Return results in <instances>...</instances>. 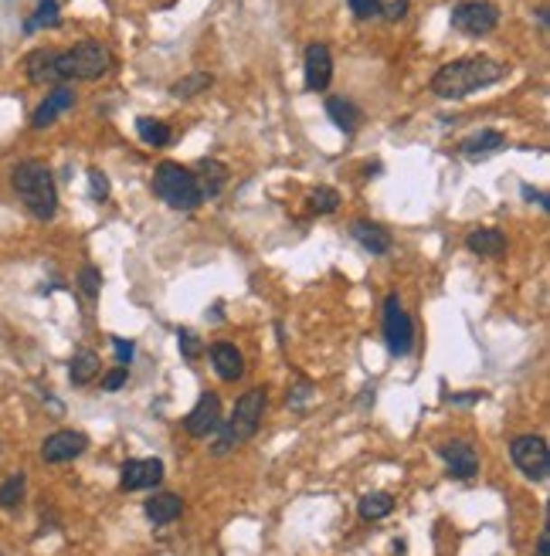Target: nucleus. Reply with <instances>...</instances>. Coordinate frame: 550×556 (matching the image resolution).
<instances>
[{
	"instance_id": "f257e3e1",
	"label": "nucleus",
	"mask_w": 550,
	"mask_h": 556,
	"mask_svg": "<svg viewBox=\"0 0 550 556\" xmlns=\"http://www.w3.org/2000/svg\"><path fill=\"white\" fill-rule=\"evenodd\" d=\"M507 75V65L496 61V58H459V61H449L432 75V92L438 98H466L472 92H480L486 85L499 82Z\"/></svg>"
},
{
	"instance_id": "f03ea898",
	"label": "nucleus",
	"mask_w": 550,
	"mask_h": 556,
	"mask_svg": "<svg viewBox=\"0 0 550 556\" xmlns=\"http://www.w3.org/2000/svg\"><path fill=\"white\" fill-rule=\"evenodd\" d=\"M11 183H14V194L24 200V208L38 218V221H51L58 210V194H55V177L51 170L38 163V160H28V163H17L14 173H11Z\"/></svg>"
},
{
	"instance_id": "7ed1b4c3",
	"label": "nucleus",
	"mask_w": 550,
	"mask_h": 556,
	"mask_svg": "<svg viewBox=\"0 0 550 556\" xmlns=\"http://www.w3.org/2000/svg\"><path fill=\"white\" fill-rule=\"evenodd\" d=\"M262 414H266V390L241 394L238 403H235V414L228 417V424L218 431V441L211 445L214 455H228L245 441H252L258 424H262Z\"/></svg>"
},
{
	"instance_id": "20e7f679",
	"label": "nucleus",
	"mask_w": 550,
	"mask_h": 556,
	"mask_svg": "<svg viewBox=\"0 0 550 556\" xmlns=\"http://www.w3.org/2000/svg\"><path fill=\"white\" fill-rule=\"evenodd\" d=\"M109 65H113V55L99 42H79L69 51H58L55 58L58 82H92V79H102Z\"/></svg>"
},
{
	"instance_id": "39448f33",
	"label": "nucleus",
	"mask_w": 550,
	"mask_h": 556,
	"mask_svg": "<svg viewBox=\"0 0 550 556\" xmlns=\"http://www.w3.org/2000/svg\"><path fill=\"white\" fill-rule=\"evenodd\" d=\"M154 194L173 210H194V208H200V200H204L194 170L181 167V163H160V167H156Z\"/></svg>"
},
{
	"instance_id": "423d86ee",
	"label": "nucleus",
	"mask_w": 550,
	"mask_h": 556,
	"mask_svg": "<svg viewBox=\"0 0 550 556\" xmlns=\"http://www.w3.org/2000/svg\"><path fill=\"white\" fill-rule=\"evenodd\" d=\"M509 459H513V465H517L530 482H544L550 475L547 441H544L540 434H520V438H513Z\"/></svg>"
},
{
	"instance_id": "0eeeda50",
	"label": "nucleus",
	"mask_w": 550,
	"mask_h": 556,
	"mask_svg": "<svg viewBox=\"0 0 550 556\" xmlns=\"http://www.w3.org/2000/svg\"><path fill=\"white\" fill-rule=\"evenodd\" d=\"M384 343L395 357H408L415 347V322L397 295H387V302H384Z\"/></svg>"
},
{
	"instance_id": "6e6552de",
	"label": "nucleus",
	"mask_w": 550,
	"mask_h": 556,
	"mask_svg": "<svg viewBox=\"0 0 550 556\" xmlns=\"http://www.w3.org/2000/svg\"><path fill=\"white\" fill-rule=\"evenodd\" d=\"M496 24H499V11L489 0H462L452 11V28L459 31V34H469V38H482Z\"/></svg>"
},
{
	"instance_id": "1a4fd4ad",
	"label": "nucleus",
	"mask_w": 550,
	"mask_h": 556,
	"mask_svg": "<svg viewBox=\"0 0 550 556\" xmlns=\"http://www.w3.org/2000/svg\"><path fill=\"white\" fill-rule=\"evenodd\" d=\"M438 455L445 461V472L452 478H459V482H469V478H476L480 475V455H476V448L462 441V438H452L445 445H438Z\"/></svg>"
},
{
	"instance_id": "9d476101",
	"label": "nucleus",
	"mask_w": 550,
	"mask_h": 556,
	"mask_svg": "<svg viewBox=\"0 0 550 556\" xmlns=\"http://www.w3.org/2000/svg\"><path fill=\"white\" fill-rule=\"evenodd\" d=\"M218 428H221V397L218 394H204L194 403V411L183 417V431L191 434V438H208Z\"/></svg>"
},
{
	"instance_id": "9b49d317",
	"label": "nucleus",
	"mask_w": 550,
	"mask_h": 556,
	"mask_svg": "<svg viewBox=\"0 0 550 556\" xmlns=\"http://www.w3.org/2000/svg\"><path fill=\"white\" fill-rule=\"evenodd\" d=\"M85 448H89V438L82 431H55L42 441V459L48 465H61V461L79 459Z\"/></svg>"
},
{
	"instance_id": "f8f14e48",
	"label": "nucleus",
	"mask_w": 550,
	"mask_h": 556,
	"mask_svg": "<svg viewBox=\"0 0 550 556\" xmlns=\"http://www.w3.org/2000/svg\"><path fill=\"white\" fill-rule=\"evenodd\" d=\"M163 482V465L156 459H129L119 472V486L126 492H140V488H154Z\"/></svg>"
},
{
	"instance_id": "ddd939ff",
	"label": "nucleus",
	"mask_w": 550,
	"mask_h": 556,
	"mask_svg": "<svg viewBox=\"0 0 550 556\" xmlns=\"http://www.w3.org/2000/svg\"><path fill=\"white\" fill-rule=\"evenodd\" d=\"M303 75H306V88H310V92H326V85L333 79V55H330L326 44H310V48H306Z\"/></svg>"
},
{
	"instance_id": "4468645a",
	"label": "nucleus",
	"mask_w": 550,
	"mask_h": 556,
	"mask_svg": "<svg viewBox=\"0 0 550 556\" xmlns=\"http://www.w3.org/2000/svg\"><path fill=\"white\" fill-rule=\"evenodd\" d=\"M208 357H211L214 374L221 376V380H228V384H235V380L245 376V357H241V349L235 343H214L208 349Z\"/></svg>"
},
{
	"instance_id": "2eb2a0df",
	"label": "nucleus",
	"mask_w": 550,
	"mask_h": 556,
	"mask_svg": "<svg viewBox=\"0 0 550 556\" xmlns=\"http://www.w3.org/2000/svg\"><path fill=\"white\" fill-rule=\"evenodd\" d=\"M71 106H75V92H71L69 85H55V88L48 92V98L34 109L31 125H34V129H44V125H51L58 116H61L65 109H71Z\"/></svg>"
},
{
	"instance_id": "dca6fc26",
	"label": "nucleus",
	"mask_w": 550,
	"mask_h": 556,
	"mask_svg": "<svg viewBox=\"0 0 550 556\" xmlns=\"http://www.w3.org/2000/svg\"><path fill=\"white\" fill-rule=\"evenodd\" d=\"M350 235H353V241H357V245H360L364 251H370V255H387V251H391V231H387V227H381V224L353 221L350 224Z\"/></svg>"
},
{
	"instance_id": "f3484780",
	"label": "nucleus",
	"mask_w": 550,
	"mask_h": 556,
	"mask_svg": "<svg viewBox=\"0 0 550 556\" xmlns=\"http://www.w3.org/2000/svg\"><path fill=\"white\" fill-rule=\"evenodd\" d=\"M143 513H146V519H150L154 526H170L173 519H181L183 502H181V496H173V492H160V496H150V499H146Z\"/></svg>"
},
{
	"instance_id": "a211bd4d",
	"label": "nucleus",
	"mask_w": 550,
	"mask_h": 556,
	"mask_svg": "<svg viewBox=\"0 0 550 556\" xmlns=\"http://www.w3.org/2000/svg\"><path fill=\"white\" fill-rule=\"evenodd\" d=\"M55 58H58V51H51V48H38V51H31L28 61H24L31 82L34 85H61L58 82Z\"/></svg>"
},
{
	"instance_id": "6ab92c4d",
	"label": "nucleus",
	"mask_w": 550,
	"mask_h": 556,
	"mask_svg": "<svg viewBox=\"0 0 550 556\" xmlns=\"http://www.w3.org/2000/svg\"><path fill=\"white\" fill-rule=\"evenodd\" d=\"M503 143H507V136H503L499 129H482V133H476V136H469L466 143H462V156L476 163V160H486V156L499 153Z\"/></svg>"
},
{
	"instance_id": "aec40b11",
	"label": "nucleus",
	"mask_w": 550,
	"mask_h": 556,
	"mask_svg": "<svg viewBox=\"0 0 550 556\" xmlns=\"http://www.w3.org/2000/svg\"><path fill=\"white\" fill-rule=\"evenodd\" d=\"M466 248L472 255H482V258H496V255L507 251V235L496 231V227H480V231L466 235Z\"/></svg>"
},
{
	"instance_id": "412c9836",
	"label": "nucleus",
	"mask_w": 550,
	"mask_h": 556,
	"mask_svg": "<svg viewBox=\"0 0 550 556\" xmlns=\"http://www.w3.org/2000/svg\"><path fill=\"white\" fill-rule=\"evenodd\" d=\"M326 112H330V119L347 133V136H353L357 129H360V109L353 106L350 98H326Z\"/></svg>"
},
{
	"instance_id": "4be33fe9",
	"label": "nucleus",
	"mask_w": 550,
	"mask_h": 556,
	"mask_svg": "<svg viewBox=\"0 0 550 556\" xmlns=\"http://www.w3.org/2000/svg\"><path fill=\"white\" fill-rule=\"evenodd\" d=\"M69 376L75 387H85V384H92L96 376H99V353H92V349H82V353H75L69 363Z\"/></svg>"
},
{
	"instance_id": "5701e85b",
	"label": "nucleus",
	"mask_w": 550,
	"mask_h": 556,
	"mask_svg": "<svg viewBox=\"0 0 550 556\" xmlns=\"http://www.w3.org/2000/svg\"><path fill=\"white\" fill-rule=\"evenodd\" d=\"M194 177H198L200 194L218 197L228 183V167L225 163H218V160H204V163H200V173H194Z\"/></svg>"
},
{
	"instance_id": "b1692460",
	"label": "nucleus",
	"mask_w": 550,
	"mask_h": 556,
	"mask_svg": "<svg viewBox=\"0 0 550 556\" xmlns=\"http://www.w3.org/2000/svg\"><path fill=\"white\" fill-rule=\"evenodd\" d=\"M214 85V75L211 71H194V75H187V79H177V82L170 85V96L187 102V98H198L200 92H208Z\"/></svg>"
},
{
	"instance_id": "393cba45",
	"label": "nucleus",
	"mask_w": 550,
	"mask_h": 556,
	"mask_svg": "<svg viewBox=\"0 0 550 556\" xmlns=\"http://www.w3.org/2000/svg\"><path fill=\"white\" fill-rule=\"evenodd\" d=\"M395 509V499L387 496V492H374V496H364L360 505H357V513L364 523H374V519H384V515H391Z\"/></svg>"
},
{
	"instance_id": "a878e982",
	"label": "nucleus",
	"mask_w": 550,
	"mask_h": 556,
	"mask_svg": "<svg viewBox=\"0 0 550 556\" xmlns=\"http://www.w3.org/2000/svg\"><path fill=\"white\" fill-rule=\"evenodd\" d=\"M136 133H140V139L146 143V146H167L170 143V125L167 123H156V119H136Z\"/></svg>"
},
{
	"instance_id": "bb28decb",
	"label": "nucleus",
	"mask_w": 550,
	"mask_h": 556,
	"mask_svg": "<svg viewBox=\"0 0 550 556\" xmlns=\"http://www.w3.org/2000/svg\"><path fill=\"white\" fill-rule=\"evenodd\" d=\"M58 0H38V11H34V17H28L24 21V31H38V28H58Z\"/></svg>"
},
{
	"instance_id": "cd10ccee",
	"label": "nucleus",
	"mask_w": 550,
	"mask_h": 556,
	"mask_svg": "<svg viewBox=\"0 0 550 556\" xmlns=\"http://www.w3.org/2000/svg\"><path fill=\"white\" fill-rule=\"evenodd\" d=\"M24 488H28L24 475H21V472L11 475V478L0 486V509H17V505L24 502Z\"/></svg>"
},
{
	"instance_id": "c85d7f7f",
	"label": "nucleus",
	"mask_w": 550,
	"mask_h": 556,
	"mask_svg": "<svg viewBox=\"0 0 550 556\" xmlns=\"http://www.w3.org/2000/svg\"><path fill=\"white\" fill-rule=\"evenodd\" d=\"M310 204L316 214H333V210L340 208V194L333 187H316L310 194Z\"/></svg>"
},
{
	"instance_id": "c756f323",
	"label": "nucleus",
	"mask_w": 550,
	"mask_h": 556,
	"mask_svg": "<svg viewBox=\"0 0 550 556\" xmlns=\"http://www.w3.org/2000/svg\"><path fill=\"white\" fill-rule=\"evenodd\" d=\"M79 285H82L85 299H99V289H102V275L96 264H85L82 272H79Z\"/></svg>"
},
{
	"instance_id": "7c9ffc66",
	"label": "nucleus",
	"mask_w": 550,
	"mask_h": 556,
	"mask_svg": "<svg viewBox=\"0 0 550 556\" xmlns=\"http://www.w3.org/2000/svg\"><path fill=\"white\" fill-rule=\"evenodd\" d=\"M177 343H181V353L187 357V360H198L200 353H204V343H200L191 329H181V333H177Z\"/></svg>"
},
{
	"instance_id": "2f4dec72",
	"label": "nucleus",
	"mask_w": 550,
	"mask_h": 556,
	"mask_svg": "<svg viewBox=\"0 0 550 556\" xmlns=\"http://www.w3.org/2000/svg\"><path fill=\"white\" fill-rule=\"evenodd\" d=\"M357 21H370V17H381V0H347Z\"/></svg>"
},
{
	"instance_id": "473e14b6",
	"label": "nucleus",
	"mask_w": 550,
	"mask_h": 556,
	"mask_svg": "<svg viewBox=\"0 0 550 556\" xmlns=\"http://www.w3.org/2000/svg\"><path fill=\"white\" fill-rule=\"evenodd\" d=\"M89 187H92V200H99V204L109 200V181L102 170H89Z\"/></svg>"
},
{
	"instance_id": "72a5a7b5",
	"label": "nucleus",
	"mask_w": 550,
	"mask_h": 556,
	"mask_svg": "<svg viewBox=\"0 0 550 556\" xmlns=\"http://www.w3.org/2000/svg\"><path fill=\"white\" fill-rule=\"evenodd\" d=\"M126 380H129V370H126V366H116L113 374L102 376V390H109V394H116V390L126 387Z\"/></svg>"
},
{
	"instance_id": "f704fd0d",
	"label": "nucleus",
	"mask_w": 550,
	"mask_h": 556,
	"mask_svg": "<svg viewBox=\"0 0 550 556\" xmlns=\"http://www.w3.org/2000/svg\"><path fill=\"white\" fill-rule=\"evenodd\" d=\"M113 349H116V363H119V366H129V360H133V343L113 336Z\"/></svg>"
},
{
	"instance_id": "c9c22d12",
	"label": "nucleus",
	"mask_w": 550,
	"mask_h": 556,
	"mask_svg": "<svg viewBox=\"0 0 550 556\" xmlns=\"http://www.w3.org/2000/svg\"><path fill=\"white\" fill-rule=\"evenodd\" d=\"M381 14L387 21H397V17L408 14V0H391V4H381Z\"/></svg>"
},
{
	"instance_id": "e433bc0d",
	"label": "nucleus",
	"mask_w": 550,
	"mask_h": 556,
	"mask_svg": "<svg viewBox=\"0 0 550 556\" xmlns=\"http://www.w3.org/2000/svg\"><path fill=\"white\" fill-rule=\"evenodd\" d=\"M534 556H550V533L544 529L540 536H536V550H534Z\"/></svg>"
}]
</instances>
